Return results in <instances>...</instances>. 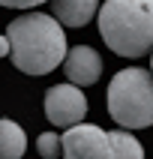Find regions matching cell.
<instances>
[{
  "label": "cell",
  "instance_id": "obj_1",
  "mask_svg": "<svg viewBox=\"0 0 153 159\" xmlns=\"http://www.w3.org/2000/svg\"><path fill=\"white\" fill-rule=\"evenodd\" d=\"M9 60L27 75H48L66 57V33L45 12H27L9 21Z\"/></svg>",
  "mask_w": 153,
  "mask_h": 159
},
{
  "label": "cell",
  "instance_id": "obj_2",
  "mask_svg": "<svg viewBox=\"0 0 153 159\" xmlns=\"http://www.w3.org/2000/svg\"><path fill=\"white\" fill-rule=\"evenodd\" d=\"M99 36L120 57H144L153 48V0H105Z\"/></svg>",
  "mask_w": 153,
  "mask_h": 159
},
{
  "label": "cell",
  "instance_id": "obj_3",
  "mask_svg": "<svg viewBox=\"0 0 153 159\" xmlns=\"http://www.w3.org/2000/svg\"><path fill=\"white\" fill-rule=\"evenodd\" d=\"M108 114L123 129L153 126V75L141 66L120 69L108 84Z\"/></svg>",
  "mask_w": 153,
  "mask_h": 159
},
{
  "label": "cell",
  "instance_id": "obj_4",
  "mask_svg": "<svg viewBox=\"0 0 153 159\" xmlns=\"http://www.w3.org/2000/svg\"><path fill=\"white\" fill-rule=\"evenodd\" d=\"M63 159H114L111 156V144L108 132H102L93 123H75L60 135Z\"/></svg>",
  "mask_w": 153,
  "mask_h": 159
},
{
  "label": "cell",
  "instance_id": "obj_5",
  "mask_svg": "<svg viewBox=\"0 0 153 159\" xmlns=\"http://www.w3.org/2000/svg\"><path fill=\"white\" fill-rule=\"evenodd\" d=\"M87 114V96L75 84H54L45 93V117L57 129H69Z\"/></svg>",
  "mask_w": 153,
  "mask_h": 159
},
{
  "label": "cell",
  "instance_id": "obj_6",
  "mask_svg": "<svg viewBox=\"0 0 153 159\" xmlns=\"http://www.w3.org/2000/svg\"><path fill=\"white\" fill-rule=\"evenodd\" d=\"M63 72L69 84L75 87H87V84H96L99 75H102V57L96 54V48L90 45H75L66 51L63 57Z\"/></svg>",
  "mask_w": 153,
  "mask_h": 159
},
{
  "label": "cell",
  "instance_id": "obj_7",
  "mask_svg": "<svg viewBox=\"0 0 153 159\" xmlns=\"http://www.w3.org/2000/svg\"><path fill=\"white\" fill-rule=\"evenodd\" d=\"M51 9L60 27H84L99 12V0H51Z\"/></svg>",
  "mask_w": 153,
  "mask_h": 159
},
{
  "label": "cell",
  "instance_id": "obj_8",
  "mask_svg": "<svg viewBox=\"0 0 153 159\" xmlns=\"http://www.w3.org/2000/svg\"><path fill=\"white\" fill-rule=\"evenodd\" d=\"M27 150V135L15 120H0V159H21Z\"/></svg>",
  "mask_w": 153,
  "mask_h": 159
},
{
  "label": "cell",
  "instance_id": "obj_9",
  "mask_svg": "<svg viewBox=\"0 0 153 159\" xmlns=\"http://www.w3.org/2000/svg\"><path fill=\"white\" fill-rule=\"evenodd\" d=\"M108 144H111V156L114 159H144L141 141H138L135 135H129L126 129L108 132Z\"/></svg>",
  "mask_w": 153,
  "mask_h": 159
},
{
  "label": "cell",
  "instance_id": "obj_10",
  "mask_svg": "<svg viewBox=\"0 0 153 159\" xmlns=\"http://www.w3.org/2000/svg\"><path fill=\"white\" fill-rule=\"evenodd\" d=\"M36 150H39V156H42V159H57L63 153L60 135H57V132H42L39 138H36Z\"/></svg>",
  "mask_w": 153,
  "mask_h": 159
},
{
  "label": "cell",
  "instance_id": "obj_11",
  "mask_svg": "<svg viewBox=\"0 0 153 159\" xmlns=\"http://www.w3.org/2000/svg\"><path fill=\"white\" fill-rule=\"evenodd\" d=\"M45 3V0H0V6H9V9H33Z\"/></svg>",
  "mask_w": 153,
  "mask_h": 159
},
{
  "label": "cell",
  "instance_id": "obj_12",
  "mask_svg": "<svg viewBox=\"0 0 153 159\" xmlns=\"http://www.w3.org/2000/svg\"><path fill=\"white\" fill-rule=\"evenodd\" d=\"M0 57H9V39L0 36Z\"/></svg>",
  "mask_w": 153,
  "mask_h": 159
},
{
  "label": "cell",
  "instance_id": "obj_13",
  "mask_svg": "<svg viewBox=\"0 0 153 159\" xmlns=\"http://www.w3.org/2000/svg\"><path fill=\"white\" fill-rule=\"evenodd\" d=\"M150 69H153V57H150ZM150 75H153V72H150Z\"/></svg>",
  "mask_w": 153,
  "mask_h": 159
}]
</instances>
